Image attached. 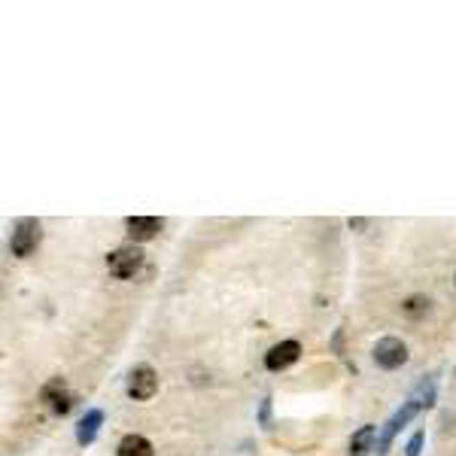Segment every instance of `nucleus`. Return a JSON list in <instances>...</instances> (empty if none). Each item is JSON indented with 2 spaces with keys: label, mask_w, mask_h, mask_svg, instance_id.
<instances>
[{
  "label": "nucleus",
  "mask_w": 456,
  "mask_h": 456,
  "mask_svg": "<svg viewBox=\"0 0 456 456\" xmlns=\"http://www.w3.org/2000/svg\"><path fill=\"white\" fill-rule=\"evenodd\" d=\"M40 240H43V226H40L37 219H19L13 226L10 250H13V255H19V259H28L40 246Z\"/></svg>",
  "instance_id": "obj_1"
},
{
  "label": "nucleus",
  "mask_w": 456,
  "mask_h": 456,
  "mask_svg": "<svg viewBox=\"0 0 456 456\" xmlns=\"http://www.w3.org/2000/svg\"><path fill=\"white\" fill-rule=\"evenodd\" d=\"M107 268L116 280H131L134 274L143 268V253H140V246H119V250H113L107 255Z\"/></svg>",
  "instance_id": "obj_2"
},
{
  "label": "nucleus",
  "mask_w": 456,
  "mask_h": 456,
  "mask_svg": "<svg viewBox=\"0 0 456 456\" xmlns=\"http://www.w3.org/2000/svg\"><path fill=\"white\" fill-rule=\"evenodd\" d=\"M423 408H420V404L417 402H404L402 404V408L399 411H395L393 414V417H389L386 420V426H384V432H380V438H377V456H386L389 453V444H393V438L395 435H399V429L402 426H408V423L414 420V417H417V414H420Z\"/></svg>",
  "instance_id": "obj_3"
},
{
  "label": "nucleus",
  "mask_w": 456,
  "mask_h": 456,
  "mask_svg": "<svg viewBox=\"0 0 456 456\" xmlns=\"http://www.w3.org/2000/svg\"><path fill=\"white\" fill-rule=\"evenodd\" d=\"M155 389H159V375H155L149 365H137V368H131L128 375V395L134 402H146L155 395Z\"/></svg>",
  "instance_id": "obj_4"
},
{
  "label": "nucleus",
  "mask_w": 456,
  "mask_h": 456,
  "mask_svg": "<svg viewBox=\"0 0 456 456\" xmlns=\"http://www.w3.org/2000/svg\"><path fill=\"white\" fill-rule=\"evenodd\" d=\"M375 362L386 371H395L408 362V347L399 338H380L377 347H375Z\"/></svg>",
  "instance_id": "obj_5"
},
{
  "label": "nucleus",
  "mask_w": 456,
  "mask_h": 456,
  "mask_svg": "<svg viewBox=\"0 0 456 456\" xmlns=\"http://www.w3.org/2000/svg\"><path fill=\"white\" fill-rule=\"evenodd\" d=\"M40 395H43V402L49 404V411H52V414H61V417L73 408V395H70V389H68V384H64L61 377H52V380H49Z\"/></svg>",
  "instance_id": "obj_6"
},
{
  "label": "nucleus",
  "mask_w": 456,
  "mask_h": 456,
  "mask_svg": "<svg viewBox=\"0 0 456 456\" xmlns=\"http://www.w3.org/2000/svg\"><path fill=\"white\" fill-rule=\"evenodd\" d=\"M298 356H301V344L298 341H280L265 353V368L268 371H283L292 362H298Z\"/></svg>",
  "instance_id": "obj_7"
},
{
  "label": "nucleus",
  "mask_w": 456,
  "mask_h": 456,
  "mask_svg": "<svg viewBox=\"0 0 456 456\" xmlns=\"http://www.w3.org/2000/svg\"><path fill=\"white\" fill-rule=\"evenodd\" d=\"M162 226H164V222L159 217H128L125 219L128 237L134 240V244H146V240H152L162 231Z\"/></svg>",
  "instance_id": "obj_8"
},
{
  "label": "nucleus",
  "mask_w": 456,
  "mask_h": 456,
  "mask_svg": "<svg viewBox=\"0 0 456 456\" xmlns=\"http://www.w3.org/2000/svg\"><path fill=\"white\" fill-rule=\"evenodd\" d=\"M101 423H104V411H97V408H91L86 411V417L79 420V426H77V441L86 447L91 444L97 438V429H101Z\"/></svg>",
  "instance_id": "obj_9"
},
{
  "label": "nucleus",
  "mask_w": 456,
  "mask_h": 456,
  "mask_svg": "<svg viewBox=\"0 0 456 456\" xmlns=\"http://www.w3.org/2000/svg\"><path fill=\"white\" fill-rule=\"evenodd\" d=\"M375 435H377L375 426H362L359 432H353V438H350V456H368L371 450H375Z\"/></svg>",
  "instance_id": "obj_10"
},
{
  "label": "nucleus",
  "mask_w": 456,
  "mask_h": 456,
  "mask_svg": "<svg viewBox=\"0 0 456 456\" xmlns=\"http://www.w3.org/2000/svg\"><path fill=\"white\" fill-rule=\"evenodd\" d=\"M119 456H152V444L143 435H125L119 441Z\"/></svg>",
  "instance_id": "obj_11"
},
{
  "label": "nucleus",
  "mask_w": 456,
  "mask_h": 456,
  "mask_svg": "<svg viewBox=\"0 0 456 456\" xmlns=\"http://www.w3.org/2000/svg\"><path fill=\"white\" fill-rule=\"evenodd\" d=\"M411 402H417L420 408H429V404L435 402V377H423L417 389L411 393Z\"/></svg>",
  "instance_id": "obj_12"
},
{
  "label": "nucleus",
  "mask_w": 456,
  "mask_h": 456,
  "mask_svg": "<svg viewBox=\"0 0 456 456\" xmlns=\"http://www.w3.org/2000/svg\"><path fill=\"white\" fill-rule=\"evenodd\" d=\"M402 310H404V317H411V320L426 317V313H429V298L426 295H411L408 301L402 304Z\"/></svg>",
  "instance_id": "obj_13"
},
{
  "label": "nucleus",
  "mask_w": 456,
  "mask_h": 456,
  "mask_svg": "<svg viewBox=\"0 0 456 456\" xmlns=\"http://www.w3.org/2000/svg\"><path fill=\"white\" fill-rule=\"evenodd\" d=\"M423 438H426L423 432H414L411 441L404 444V456H420V450H423Z\"/></svg>",
  "instance_id": "obj_14"
},
{
  "label": "nucleus",
  "mask_w": 456,
  "mask_h": 456,
  "mask_svg": "<svg viewBox=\"0 0 456 456\" xmlns=\"http://www.w3.org/2000/svg\"><path fill=\"white\" fill-rule=\"evenodd\" d=\"M268 408H271V399H265V402H262V423H265V426L271 423V420H268Z\"/></svg>",
  "instance_id": "obj_15"
}]
</instances>
